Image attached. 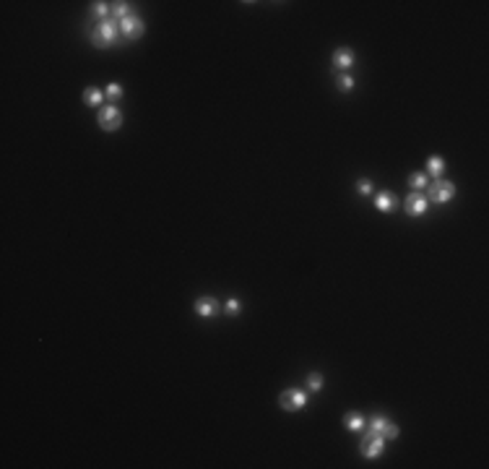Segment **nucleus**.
Returning a JSON list of instances; mask_svg holds the SVG:
<instances>
[{
	"instance_id": "a211bd4d",
	"label": "nucleus",
	"mask_w": 489,
	"mask_h": 469,
	"mask_svg": "<svg viewBox=\"0 0 489 469\" xmlns=\"http://www.w3.org/2000/svg\"><path fill=\"white\" fill-rule=\"evenodd\" d=\"M307 386H310L312 391H320V388H323V375H320V373H310V375H307Z\"/></svg>"
},
{
	"instance_id": "9b49d317",
	"label": "nucleus",
	"mask_w": 489,
	"mask_h": 469,
	"mask_svg": "<svg viewBox=\"0 0 489 469\" xmlns=\"http://www.w3.org/2000/svg\"><path fill=\"white\" fill-rule=\"evenodd\" d=\"M367 425V420H364V414H359V412H349L346 417H344V427L346 430H362Z\"/></svg>"
},
{
	"instance_id": "aec40b11",
	"label": "nucleus",
	"mask_w": 489,
	"mask_h": 469,
	"mask_svg": "<svg viewBox=\"0 0 489 469\" xmlns=\"http://www.w3.org/2000/svg\"><path fill=\"white\" fill-rule=\"evenodd\" d=\"M107 97H109V99H120V97H122V86H120V84H109V86H107Z\"/></svg>"
},
{
	"instance_id": "6e6552de",
	"label": "nucleus",
	"mask_w": 489,
	"mask_h": 469,
	"mask_svg": "<svg viewBox=\"0 0 489 469\" xmlns=\"http://www.w3.org/2000/svg\"><path fill=\"white\" fill-rule=\"evenodd\" d=\"M427 204H429V199L427 195H422V193H409V199H406V211H409L411 217H422L424 211H427Z\"/></svg>"
},
{
	"instance_id": "39448f33",
	"label": "nucleus",
	"mask_w": 489,
	"mask_h": 469,
	"mask_svg": "<svg viewBox=\"0 0 489 469\" xmlns=\"http://www.w3.org/2000/svg\"><path fill=\"white\" fill-rule=\"evenodd\" d=\"M97 120H99L102 131H117V128L122 125V112H120L115 104H109V107H102V110H99Z\"/></svg>"
},
{
	"instance_id": "4468645a",
	"label": "nucleus",
	"mask_w": 489,
	"mask_h": 469,
	"mask_svg": "<svg viewBox=\"0 0 489 469\" xmlns=\"http://www.w3.org/2000/svg\"><path fill=\"white\" fill-rule=\"evenodd\" d=\"M112 13H115L117 21H122V19H128V16H130V6H128V3H122V0H120V3H112Z\"/></svg>"
},
{
	"instance_id": "4be33fe9",
	"label": "nucleus",
	"mask_w": 489,
	"mask_h": 469,
	"mask_svg": "<svg viewBox=\"0 0 489 469\" xmlns=\"http://www.w3.org/2000/svg\"><path fill=\"white\" fill-rule=\"evenodd\" d=\"M227 313H232V316H237V313H239V300H227Z\"/></svg>"
},
{
	"instance_id": "f3484780",
	"label": "nucleus",
	"mask_w": 489,
	"mask_h": 469,
	"mask_svg": "<svg viewBox=\"0 0 489 469\" xmlns=\"http://www.w3.org/2000/svg\"><path fill=\"white\" fill-rule=\"evenodd\" d=\"M336 84H338V89H341V92H351V89H354V78H351V76H346V73H341Z\"/></svg>"
},
{
	"instance_id": "ddd939ff",
	"label": "nucleus",
	"mask_w": 489,
	"mask_h": 469,
	"mask_svg": "<svg viewBox=\"0 0 489 469\" xmlns=\"http://www.w3.org/2000/svg\"><path fill=\"white\" fill-rule=\"evenodd\" d=\"M102 99H104V94H102L97 86H89V89L84 92V102H86V104H91V107H99V104H102Z\"/></svg>"
},
{
	"instance_id": "1a4fd4ad",
	"label": "nucleus",
	"mask_w": 489,
	"mask_h": 469,
	"mask_svg": "<svg viewBox=\"0 0 489 469\" xmlns=\"http://www.w3.org/2000/svg\"><path fill=\"white\" fill-rule=\"evenodd\" d=\"M195 313L200 318H214L219 313V302L214 297H198L195 300Z\"/></svg>"
},
{
	"instance_id": "412c9836",
	"label": "nucleus",
	"mask_w": 489,
	"mask_h": 469,
	"mask_svg": "<svg viewBox=\"0 0 489 469\" xmlns=\"http://www.w3.org/2000/svg\"><path fill=\"white\" fill-rule=\"evenodd\" d=\"M356 190H359L362 195H370V193H372V183H370V180H359V183H356Z\"/></svg>"
},
{
	"instance_id": "20e7f679",
	"label": "nucleus",
	"mask_w": 489,
	"mask_h": 469,
	"mask_svg": "<svg viewBox=\"0 0 489 469\" xmlns=\"http://www.w3.org/2000/svg\"><path fill=\"white\" fill-rule=\"evenodd\" d=\"M367 425H370V430L380 433L385 441L398 438V425H396V422H390V420H388V417H383V414H372L370 420H367Z\"/></svg>"
},
{
	"instance_id": "f8f14e48",
	"label": "nucleus",
	"mask_w": 489,
	"mask_h": 469,
	"mask_svg": "<svg viewBox=\"0 0 489 469\" xmlns=\"http://www.w3.org/2000/svg\"><path fill=\"white\" fill-rule=\"evenodd\" d=\"M375 206L380 209V211H393L396 209V199L390 193H380L378 199H375Z\"/></svg>"
},
{
	"instance_id": "2eb2a0df",
	"label": "nucleus",
	"mask_w": 489,
	"mask_h": 469,
	"mask_svg": "<svg viewBox=\"0 0 489 469\" xmlns=\"http://www.w3.org/2000/svg\"><path fill=\"white\" fill-rule=\"evenodd\" d=\"M409 185H411L414 190H424V188H427V175H424V172H414V175L409 177Z\"/></svg>"
},
{
	"instance_id": "f257e3e1",
	"label": "nucleus",
	"mask_w": 489,
	"mask_h": 469,
	"mask_svg": "<svg viewBox=\"0 0 489 469\" xmlns=\"http://www.w3.org/2000/svg\"><path fill=\"white\" fill-rule=\"evenodd\" d=\"M117 37H120V21L104 19V21H99V26L91 31V42H94L97 47H107V45L115 42Z\"/></svg>"
},
{
	"instance_id": "9d476101",
	"label": "nucleus",
	"mask_w": 489,
	"mask_h": 469,
	"mask_svg": "<svg viewBox=\"0 0 489 469\" xmlns=\"http://www.w3.org/2000/svg\"><path fill=\"white\" fill-rule=\"evenodd\" d=\"M351 65H354V52H351L349 47H338V50L333 52V68L346 70V68H351Z\"/></svg>"
},
{
	"instance_id": "7ed1b4c3",
	"label": "nucleus",
	"mask_w": 489,
	"mask_h": 469,
	"mask_svg": "<svg viewBox=\"0 0 489 469\" xmlns=\"http://www.w3.org/2000/svg\"><path fill=\"white\" fill-rule=\"evenodd\" d=\"M278 407L281 409H302V407H307V394L302 388H287L278 394Z\"/></svg>"
},
{
	"instance_id": "dca6fc26",
	"label": "nucleus",
	"mask_w": 489,
	"mask_h": 469,
	"mask_svg": "<svg viewBox=\"0 0 489 469\" xmlns=\"http://www.w3.org/2000/svg\"><path fill=\"white\" fill-rule=\"evenodd\" d=\"M442 167H445V162L440 159V156H429V159H427V172H432L435 177L442 172Z\"/></svg>"
},
{
	"instance_id": "6ab92c4d",
	"label": "nucleus",
	"mask_w": 489,
	"mask_h": 469,
	"mask_svg": "<svg viewBox=\"0 0 489 469\" xmlns=\"http://www.w3.org/2000/svg\"><path fill=\"white\" fill-rule=\"evenodd\" d=\"M91 13H94V16H107V13H109V6L99 0V3H94V6H91Z\"/></svg>"
},
{
	"instance_id": "f03ea898",
	"label": "nucleus",
	"mask_w": 489,
	"mask_h": 469,
	"mask_svg": "<svg viewBox=\"0 0 489 469\" xmlns=\"http://www.w3.org/2000/svg\"><path fill=\"white\" fill-rule=\"evenodd\" d=\"M383 448H385V438L380 433H375V430H370V433L362 438V446H359L362 456H367V459H378L383 454Z\"/></svg>"
},
{
	"instance_id": "0eeeda50",
	"label": "nucleus",
	"mask_w": 489,
	"mask_h": 469,
	"mask_svg": "<svg viewBox=\"0 0 489 469\" xmlns=\"http://www.w3.org/2000/svg\"><path fill=\"white\" fill-rule=\"evenodd\" d=\"M143 31H146V26L138 16H128L120 21V34H125L128 39H138V37H143Z\"/></svg>"
},
{
	"instance_id": "423d86ee",
	"label": "nucleus",
	"mask_w": 489,
	"mask_h": 469,
	"mask_svg": "<svg viewBox=\"0 0 489 469\" xmlns=\"http://www.w3.org/2000/svg\"><path fill=\"white\" fill-rule=\"evenodd\" d=\"M453 195H456V185L447 183V180H435L432 188H429V199L435 204H447Z\"/></svg>"
}]
</instances>
